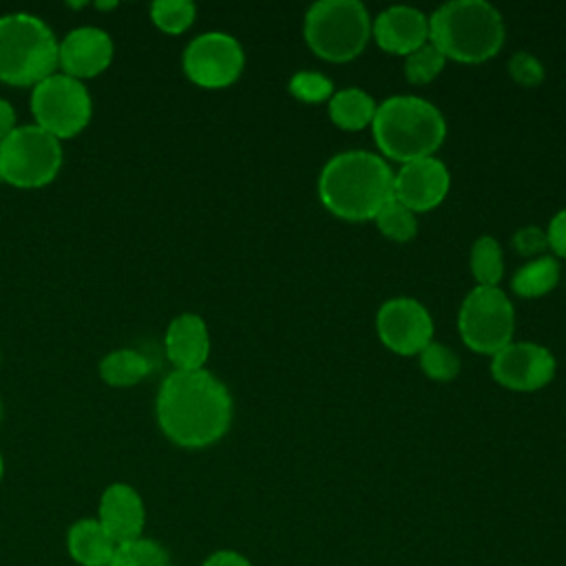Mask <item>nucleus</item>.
I'll use <instances>...</instances> for the list:
<instances>
[{
    "instance_id": "nucleus-4",
    "label": "nucleus",
    "mask_w": 566,
    "mask_h": 566,
    "mask_svg": "<svg viewBox=\"0 0 566 566\" xmlns=\"http://www.w3.org/2000/svg\"><path fill=\"white\" fill-rule=\"evenodd\" d=\"M429 42L458 62H484L504 42V22L495 7L482 0H453L429 18Z\"/></svg>"
},
{
    "instance_id": "nucleus-15",
    "label": "nucleus",
    "mask_w": 566,
    "mask_h": 566,
    "mask_svg": "<svg viewBox=\"0 0 566 566\" xmlns=\"http://www.w3.org/2000/svg\"><path fill=\"white\" fill-rule=\"evenodd\" d=\"M97 522L115 544L142 537L146 524V506L137 489L126 482L108 484L99 495Z\"/></svg>"
},
{
    "instance_id": "nucleus-17",
    "label": "nucleus",
    "mask_w": 566,
    "mask_h": 566,
    "mask_svg": "<svg viewBox=\"0 0 566 566\" xmlns=\"http://www.w3.org/2000/svg\"><path fill=\"white\" fill-rule=\"evenodd\" d=\"M164 349L175 369H203L210 354L206 321L192 312L175 316L166 327Z\"/></svg>"
},
{
    "instance_id": "nucleus-29",
    "label": "nucleus",
    "mask_w": 566,
    "mask_h": 566,
    "mask_svg": "<svg viewBox=\"0 0 566 566\" xmlns=\"http://www.w3.org/2000/svg\"><path fill=\"white\" fill-rule=\"evenodd\" d=\"M509 73L520 86H526V88H533L544 80L542 62L526 51H520L509 60Z\"/></svg>"
},
{
    "instance_id": "nucleus-8",
    "label": "nucleus",
    "mask_w": 566,
    "mask_h": 566,
    "mask_svg": "<svg viewBox=\"0 0 566 566\" xmlns=\"http://www.w3.org/2000/svg\"><path fill=\"white\" fill-rule=\"evenodd\" d=\"M35 126L55 139L80 135L93 117V99L82 80L66 73H53L31 88L29 97Z\"/></svg>"
},
{
    "instance_id": "nucleus-32",
    "label": "nucleus",
    "mask_w": 566,
    "mask_h": 566,
    "mask_svg": "<svg viewBox=\"0 0 566 566\" xmlns=\"http://www.w3.org/2000/svg\"><path fill=\"white\" fill-rule=\"evenodd\" d=\"M201 566H252V562L237 553V551H230V548H223V551H214L210 553Z\"/></svg>"
},
{
    "instance_id": "nucleus-36",
    "label": "nucleus",
    "mask_w": 566,
    "mask_h": 566,
    "mask_svg": "<svg viewBox=\"0 0 566 566\" xmlns=\"http://www.w3.org/2000/svg\"><path fill=\"white\" fill-rule=\"evenodd\" d=\"M0 418H2V400H0Z\"/></svg>"
},
{
    "instance_id": "nucleus-1",
    "label": "nucleus",
    "mask_w": 566,
    "mask_h": 566,
    "mask_svg": "<svg viewBox=\"0 0 566 566\" xmlns=\"http://www.w3.org/2000/svg\"><path fill=\"white\" fill-rule=\"evenodd\" d=\"M155 416L170 442L184 449H203L230 429L232 398L208 369H172L159 385Z\"/></svg>"
},
{
    "instance_id": "nucleus-9",
    "label": "nucleus",
    "mask_w": 566,
    "mask_h": 566,
    "mask_svg": "<svg viewBox=\"0 0 566 566\" xmlns=\"http://www.w3.org/2000/svg\"><path fill=\"white\" fill-rule=\"evenodd\" d=\"M458 327L469 349L478 354H497L511 343L515 312L500 287L478 285L462 301Z\"/></svg>"
},
{
    "instance_id": "nucleus-23",
    "label": "nucleus",
    "mask_w": 566,
    "mask_h": 566,
    "mask_svg": "<svg viewBox=\"0 0 566 566\" xmlns=\"http://www.w3.org/2000/svg\"><path fill=\"white\" fill-rule=\"evenodd\" d=\"M108 566H172V562L159 542L142 535L137 539L117 544Z\"/></svg>"
},
{
    "instance_id": "nucleus-3",
    "label": "nucleus",
    "mask_w": 566,
    "mask_h": 566,
    "mask_svg": "<svg viewBox=\"0 0 566 566\" xmlns=\"http://www.w3.org/2000/svg\"><path fill=\"white\" fill-rule=\"evenodd\" d=\"M382 155L400 164L431 157L447 133L442 113L427 99L396 95L385 99L371 122Z\"/></svg>"
},
{
    "instance_id": "nucleus-24",
    "label": "nucleus",
    "mask_w": 566,
    "mask_h": 566,
    "mask_svg": "<svg viewBox=\"0 0 566 566\" xmlns=\"http://www.w3.org/2000/svg\"><path fill=\"white\" fill-rule=\"evenodd\" d=\"M195 15L197 7L190 0H155L150 4L153 24L168 35H179L188 31L195 22Z\"/></svg>"
},
{
    "instance_id": "nucleus-19",
    "label": "nucleus",
    "mask_w": 566,
    "mask_h": 566,
    "mask_svg": "<svg viewBox=\"0 0 566 566\" xmlns=\"http://www.w3.org/2000/svg\"><path fill=\"white\" fill-rule=\"evenodd\" d=\"M376 102L360 88H345L329 97V117L338 128L360 130L374 122Z\"/></svg>"
},
{
    "instance_id": "nucleus-12",
    "label": "nucleus",
    "mask_w": 566,
    "mask_h": 566,
    "mask_svg": "<svg viewBox=\"0 0 566 566\" xmlns=\"http://www.w3.org/2000/svg\"><path fill=\"white\" fill-rule=\"evenodd\" d=\"M493 378L513 391H535L555 374L553 354L535 343H509L491 363Z\"/></svg>"
},
{
    "instance_id": "nucleus-2",
    "label": "nucleus",
    "mask_w": 566,
    "mask_h": 566,
    "mask_svg": "<svg viewBox=\"0 0 566 566\" xmlns=\"http://www.w3.org/2000/svg\"><path fill=\"white\" fill-rule=\"evenodd\" d=\"M318 195L323 206L340 219H374L394 197V172L374 153L347 150L325 164Z\"/></svg>"
},
{
    "instance_id": "nucleus-16",
    "label": "nucleus",
    "mask_w": 566,
    "mask_h": 566,
    "mask_svg": "<svg viewBox=\"0 0 566 566\" xmlns=\"http://www.w3.org/2000/svg\"><path fill=\"white\" fill-rule=\"evenodd\" d=\"M371 31L382 51L407 57L427 44L429 18L413 7H389L376 18Z\"/></svg>"
},
{
    "instance_id": "nucleus-35",
    "label": "nucleus",
    "mask_w": 566,
    "mask_h": 566,
    "mask_svg": "<svg viewBox=\"0 0 566 566\" xmlns=\"http://www.w3.org/2000/svg\"><path fill=\"white\" fill-rule=\"evenodd\" d=\"M2 475H4V458L0 453V482H2Z\"/></svg>"
},
{
    "instance_id": "nucleus-26",
    "label": "nucleus",
    "mask_w": 566,
    "mask_h": 566,
    "mask_svg": "<svg viewBox=\"0 0 566 566\" xmlns=\"http://www.w3.org/2000/svg\"><path fill=\"white\" fill-rule=\"evenodd\" d=\"M444 62L447 57L431 42H427L405 57V77L411 84H427L440 75Z\"/></svg>"
},
{
    "instance_id": "nucleus-30",
    "label": "nucleus",
    "mask_w": 566,
    "mask_h": 566,
    "mask_svg": "<svg viewBox=\"0 0 566 566\" xmlns=\"http://www.w3.org/2000/svg\"><path fill=\"white\" fill-rule=\"evenodd\" d=\"M513 248L517 254H524V256H531V254H539L548 248V237L542 228L537 226H526V228H520L515 234H513Z\"/></svg>"
},
{
    "instance_id": "nucleus-13",
    "label": "nucleus",
    "mask_w": 566,
    "mask_h": 566,
    "mask_svg": "<svg viewBox=\"0 0 566 566\" xmlns=\"http://www.w3.org/2000/svg\"><path fill=\"white\" fill-rule=\"evenodd\" d=\"M113 53L108 31L93 24L75 27L57 42V69L75 80L95 77L111 66Z\"/></svg>"
},
{
    "instance_id": "nucleus-10",
    "label": "nucleus",
    "mask_w": 566,
    "mask_h": 566,
    "mask_svg": "<svg viewBox=\"0 0 566 566\" xmlns=\"http://www.w3.org/2000/svg\"><path fill=\"white\" fill-rule=\"evenodd\" d=\"M243 64L241 44L223 31H208L192 38L181 57L186 77L201 88H226L234 84Z\"/></svg>"
},
{
    "instance_id": "nucleus-28",
    "label": "nucleus",
    "mask_w": 566,
    "mask_h": 566,
    "mask_svg": "<svg viewBox=\"0 0 566 566\" xmlns=\"http://www.w3.org/2000/svg\"><path fill=\"white\" fill-rule=\"evenodd\" d=\"M290 93L307 104L325 102L334 93V84L327 75L314 73V71H298L290 80Z\"/></svg>"
},
{
    "instance_id": "nucleus-21",
    "label": "nucleus",
    "mask_w": 566,
    "mask_h": 566,
    "mask_svg": "<svg viewBox=\"0 0 566 566\" xmlns=\"http://www.w3.org/2000/svg\"><path fill=\"white\" fill-rule=\"evenodd\" d=\"M557 279H559L557 261L553 256H539L535 261H528L515 272L511 287L522 298H535L551 292L557 285Z\"/></svg>"
},
{
    "instance_id": "nucleus-14",
    "label": "nucleus",
    "mask_w": 566,
    "mask_h": 566,
    "mask_svg": "<svg viewBox=\"0 0 566 566\" xmlns=\"http://www.w3.org/2000/svg\"><path fill=\"white\" fill-rule=\"evenodd\" d=\"M449 184V170L440 159H416L394 175V199L411 212H427L447 197Z\"/></svg>"
},
{
    "instance_id": "nucleus-5",
    "label": "nucleus",
    "mask_w": 566,
    "mask_h": 566,
    "mask_svg": "<svg viewBox=\"0 0 566 566\" xmlns=\"http://www.w3.org/2000/svg\"><path fill=\"white\" fill-rule=\"evenodd\" d=\"M57 38L35 13L0 15V82L35 86L57 73Z\"/></svg>"
},
{
    "instance_id": "nucleus-18",
    "label": "nucleus",
    "mask_w": 566,
    "mask_h": 566,
    "mask_svg": "<svg viewBox=\"0 0 566 566\" xmlns=\"http://www.w3.org/2000/svg\"><path fill=\"white\" fill-rule=\"evenodd\" d=\"M117 544L97 522V517H82L71 524L66 533V551L80 566H108Z\"/></svg>"
},
{
    "instance_id": "nucleus-6",
    "label": "nucleus",
    "mask_w": 566,
    "mask_h": 566,
    "mask_svg": "<svg viewBox=\"0 0 566 566\" xmlns=\"http://www.w3.org/2000/svg\"><path fill=\"white\" fill-rule=\"evenodd\" d=\"M369 33L367 9L356 0H318L305 13V42L327 62H347L360 55Z\"/></svg>"
},
{
    "instance_id": "nucleus-37",
    "label": "nucleus",
    "mask_w": 566,
    "mask_h": 566,
    "mask_svg": "<svg viewBox=\"0 0 566 566\" xmlns=\"http://www.w3.org/2000/svg\"><path fill=\"white\" fill-rule=\"evenodd\" d=\"M0 363H2V354H0Z\"/></svg>"
},
{
    "instance_id": "nucleus-31",
    "label": "nucleus",
    "mask_w": 566,
    "mask_h": 566,
    "mask_svg": "<svg viewBox=\"0 0 566 566\" xmlns=\"http://www.w3.org/2000/svg\"><path fill=\"white\" fill-rule=\"evenodd\" d=\"M546 237H548V248H551L557 256L566 259V208L559 210V212L551 219L548 230H546Z\"/></svg>"
},
{
    "instance_id": "nucleus-20",
    "label": "nucleus",
    "mask_w": 566,
    "mask_h": 566,
    "mask_svg": "<svg viewBox=\"0 0 566 566\" xmlns=\"http://www.w3.org/2000/svg\"><path fill=\"white\" fill-rule=\"evenodd\" d=\"M150 371L148 358L130 347L113 349L99 360V378L111 387H133Z\"/></svg>"
},
{
    "instance_id": "nucleus-22",
    "label": "nucleus",
    "mask_w": 566,
    "mask_h": 566,
    "mask_svg": "<svg viewBox=\"0 0 566 566\" xmlns=\"http://www.w3.org/2000/svg\"><path fill=\"white\" fill-rule=\"evenodd\" d=\"M471 274L478 281V285L497 287L502 274H504V259L502 248L493 237H480L471 248Z\"/></svg>"
},
{
    "instance_id": "nucleus-27",
    "label": "nucleus",
    "mask_w": 566,
    "mask_h": 566,
    "mask_svg": "<svg viewBox=\"0 0 566 566\" xmlns=\"http://www.w3.org/2000/svg\"><path fill=\"white\" fill-rule=\"evenodd\" d=\"M420 367L424 371L427 378L431 380H451L458 376L460 371V358L455 356V352H451L447 345L442 343H429L422 352H420Z\"/></svg>"
},
{
    "instance_id": "nucleus-7",
    "label": "nucleus",
    "mask_w": 566,
    "mask_h": 566,
    "mask_svg": "<svg viewBox=\"0 0 566 566\" xmlns=\"http://www.w3.org/2000/svg\"><path fill=\"white\" fill-rule=\"evenodd\" d=\"M62 142L35 124L18 126L0 142V179L15 188H42L62 168Z\"/></svg>"
},
{
    "instance_id": "nucleus-34",
    "label": "nucleus",
    "mask_w": 566,
    "mask_h": 566,
    "mask_svg": "<svg viewBox=\"0 0 566 566\" xmlns=\"http://www.w3.org/2000/svg\"><path fill=\"white\" fill-rule=\"evenodd\" d=\"M95 7H97V9H111V7H115V2H106V4H104V2H97Z\"/></svg>"
},
{
    "instance_id": "nucleus-33",
    "label": "nucleus",
    "mask_w": 566,
    "mask_h": 566,
    "mask_svg": "<svg viewBox=\"0 0 566 566\" xmlns=\"http://www.w3.org/2000/svg\"><path fill=\"white\" fill-rule=\"evenodd\" d=\"M15 128H18V124H15V108H13V104L9 99L0 97V142L4 137H9Z\"/></svg>"
},
{
    "instance_id": "nucleus-11",
    "label": "nucleus",
    "mask_w": 566,
    "mask_h": 566,
    "mask_svg": "<svg viewBox=\"0 0 566 566\" xmlns=\"http://www.w3.org/2000/svg\"><path fill=\"white\" fill-rule=\"evenodd\" d=\"M376 329L382 345L400 356L420 354L433 336V321L422 303L398 296L380 305L376 314Z\"/></svg>"
},
{
    "instance_id": "nucleus-25",
    "label": "nucleus",
    "mask_w": 566,
    "mask_h": 566,
    "mask_svg": "<svg viewBox=\"0 0 566 566\" xmlns=\"http://www.w3.org/2000/svg\"><path fill=\"white\" fill-rule=\"evenodd\" d=\"M374 221L387 239L398 241V243H405V241L413 239L416 232H418L416 214L409 208H405L400 201H396L394 197L378 210Z\"/></svg>"
}]
</instances>
